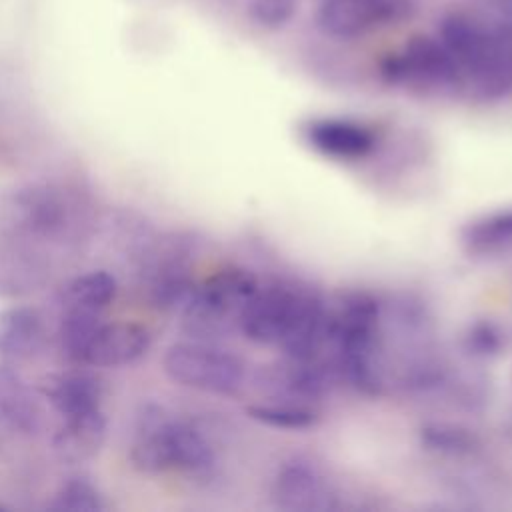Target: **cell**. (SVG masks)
I'll return each mask as SVG.
<instances>
[{
  "mask_svg": "<svg viewBox=\"0 0 512 512\" xmlns=\"http://www.w3.org/2000/svg\"><path fill=\"white\" fill-rule=\"evenodd\" d=\"M328 360L354 390L376 396L384 386L382 306L366 292L348 294L328 312Z\"/></svg>",
  "mask_w": 512,
  "mask_h": 512,
  "instance_id": "cell-1",
  "label": "cell"
},
{
  "mask_svg": "<svg viewBox=\"0 0 512 512\" xmlns=\"http://www.w3.org/2000/svg\"><path fill=\"white\" fill-rule=\"evenodd\" d=\"M130 462L142 472L206 478L216 468V452L198 426L174 418L162 406L148 404L134 428Z\"/></svg>",
  "mask_w": 512,
  "mask_h": 512,
  "instance_id": "cell-2",
  "label": "cell"
},
{
  "mask_svg": "<svg viewBox=\"0 0 512 512\" xmlns=\"http://www.w3.org/2000/svg\"><path fill=\"white\" fill-rule=\"evenodd\" d=\"M258 278L238 266H228L194 286L182 308L184 328L194 340L214 342L238 330L242 310L258 290Z\"/></svg>",
  "mask_w": 512,
  "mask_h": 512,
  "instance_id": "cell-3",
  "label": "cell"
},
{
  "mask_svg": "<svg viewBox=\"0 0 512 512\" xmlns=\"http://www.w3.org/2000/svg\"><path fill=\"white\" fill-rule=\"evenodd\" d=\"M162 366L176 384L214 396H236L246 384L244 360L214 342L172 344L164 354Z\"/></svg>",
  "mask_w": 512,
  "mask_h": 512,
  "instance_id": "cell-4",
  "label": "cell"
},
{
  "mask_svg": "<svg viewBox=\"0 0 512 512\" xmlns=\"http://www.w3.org/2000/svg\"><path fill=\"white\" fill-rule=\"evenodd\" d=\"M382 76L416 92H442L462 86L460 70L438 38L414 36L382 64Z\"/></svg>",
  "mask_w": 512,
  "mask_h": 512,
  "instance_id": "cell-5",
  "label": "cell"
},
{
  "mask_svg": "<svg viewBox=\"0 0 512 512\" xmlns=\"http://www.w3.org/2000/svg\"><path fill=\"white\" fill-rule=\"evenodd\" d=\"M302 136L314 152L336 162L364 160L378 146V134L372 126L338 116L308 120L302 128Z\"/></svg>",
  "mask_w": 512,
  "mask_h": 512,
  "instance_id": "cell-6",
  "label": "cell"
},
{
  "mask_svg": "<svg viewBox=\"0 0 512 512\" xmlns=\"http://www.w3.org/2000/svg\"><path fill=\"white\" fill-rule=\"evenodd\" d=\"M272 498L284 510H326L332 506V486L322 470L306 458L282 462L272 478Z\"/></svg>",
  "mask_w": 512,
  "mask_h": 512,
  "instance_id": "cell-7",
  "label": "cell"
},
{
  "mask_svg": "<svg viewBox=\"0 0 512 512\" xmlns=\"http://www.w3.org/2000/svg\"><path fill=\"white\" fill-rule=\"evenodd\" d=\"M152 336L148 328L136 322H112L98 328L86 356L84 364L98 368L126 366L142 358L150 348Z\"/></svg>",
  "mask_w": 512,
  "mask_h": 512,
  "instance_id": "cell-8",
  "label": "cell"
},
{
  "mask_svg": "<svg viewBox=\"0 0 512 512\" xmlns=\"http://www.w3.org/2000/svg\"><path fill=\"white\" fill-rule=\"evenodd\" d=\"M386 12V0H322L318 26L332 38L350 40L378 26Z\"/></svg>",
  "mask_w": 512,
  "mask_h": 512,
  "instance_id": "cell-9",
  "label": "cell"
},
{
  "mask_svg": "<svg viewBox=\"0 0 512 512\" xmlns=\"http://www.w3.org/2000/svg\"><path fill=\"white\" fill-rule=\"evenodd\" d=\"M460 246L470 258H498L512 252V208H498L468 220Z\"/></svg>",
  "mask_w": 512,
  "mask_h": 512,
  "instance_id": "cell-10",
  "label": "cell"
},
{
  "mask_svg": "<svg viewBox=\"0 0 512 512\" xmlns=\"http://www.w3.org/2000/svg\"><path fill=\"white\" fill-rule=\"evenodd\" d=\"M42 394L62 418L100 410L102 384L86 372L54 374L42 382Z\"/></svg>",
  "mask_w": 512,
  "mask_h": 512,
  "instance_id": "cell-11",
  "label": "cell"
},
{
  "mask_svg": "<svg viewBox=\"0 0 512 512\" xmlns=\"http://www.w3.org/2000/svg\"><path fill=\"white\" fill-rule=\"evenodd\" d=\"M0 420L24 434L38 432L42 424V412L32 390L8 362H0Z\"/></svg>",
  "mask_w": 512,
  "mask_h": 512,
  "instance_id": "cell-12",
  "label": "cell"
},
{
  "mask_svg": "<svg viewBox=\"0 0 512 512\" xmlns=\"http://www.w3.org/2000/svg\"><path fill=\"white\" fill-rule=\"evenodd\" d=\"M54 436V448L62 460L82 462L98 454L106 438V420L100 410L62 418Z\"/></svg>",
  "mask_w": 512,
  "mask_h": 512,
  "instance_id": "cell-13",
  "label": "cell"
},
{
  "mask_svg": "<svg viewBox=\"0 0 512 512\" xmlns=\"http://www.w3.org/2000/svg\"><path fill=\"white\" fill-rule=\"evenodd\" d=\"M42 342V320L28 306L0 310V360L14 362L32 356Z\"/></svg>",
  "mask_w": 512,
  "mask_h": 512,
  "instance_id": "cell-14",
  "label": "cell"
},
{
  "mask_svg": "<svg viewBox=\"0 0 512 512\" xmlns=\"http://www.w3.org/2000/svg\"><path fill=\"white\" fill-rule=\"evenodd\" d=\"M100 326H102L100 312L66 306V312L62 316V322L58 328V340H60L62 354L70 360L84 362V356H86Z\"/></svg>",
  "mask_w": 512,
  "mask_h": 512,
  "instance_id": "cell-15",
  "label": "cell"
},
{
  "mask_svg": "<svg viewBox=\"0 0 512 512\" xmlns=\"http://www.w3.org/2000/svg\"><path fill=\"white\" fill-rule=\"evenodd\" d=\"M116 280L104 270L88 272L74 278L66 288V306L102 312L116 296Z\"/></svg>",
  "mask_w": 512,
  "mask_h": 512,
  "instance_id": "cell-16",
  "label": "cell"
},
{
  "mask_svg": "<svg viewBox=\"0 0 512 512\" xmlns=\"http://www.w3.org/2000/svg\"><path fill=\"white\" fill-rule=\"evenodd\" d=\"M418 438L426 450L444 456L472 454L478 446V438L468 428L448 422L424 424L418 432Z\"/></svg>",
  "mask_w": 512,
  "mask_h": 512,
  "instance_id": "cell-17",
  "label": "cell"
},
{
  "mask_svg": "<svg viewBox=\"0 0 512 512\" xmlns=\"http://www.w3.org/2000/svg\"><path fill=\"white\" fill-rule=\"evenodd\" d=\"M246 412L256 422L278 430H306L318 420L314 410L292 402H260L248 406Z\"/></svg>",
  "mask_w": 512,
  "mask_h": 512,
  "instance_id": "cell-18",
  "label": "cell"
},
{
  "mask_svg": "<svg viewBox=\"0 0 512 512\" xmlns=\"http://www.w3.org/2000/svg\"><path fill=\"white\" fill-rule=\"evenodd\" d=\"M52 508L66 512H98L104 508V502L98 488L88 478L76 476L60 486Z\"/></svg>",
  "mask_w": 512,
  "mask_h": 512,
  "instance_id": "cell-19",
  "label": "cell"
},
{
  "mask_svg": "<svg viewBox=\"0 0 512 512\" xmlns=\"http://www.w3.org/2000/svg\"><path fill=\"white\" fill-rule=\"evenodd\" d=\"M504 346V336L500 328L492 322H476L464 334V348L476 358H492L500 354Z\"/></svg>",
  "mask_w": 512,
  "mask_h": 512,
  "instance_id": "cell-20",
  "label": "cell"
},
{
  "mask_svg": "<svg viewBox=\"0 0 512 512\" xmlns=\"http://www.w3.org/2000/svg\"><path fill=\"white\" fill-rule=\"evenodd\" d=\"M250 18L264 28L284 26L296 12V0H248Z\"/></svg>",
  "mask_w": 512,
  "mask_h": 512,
  "instance_id": "cell-21",
  "label": "cell"
},
{
  "mask_svg": "<svg viewBox=\"0 0 512 512\" xmlns=\"http://www.w3.org/2000/svg\"><path fill=\"white\" fill-rule=\"evenodd\" d=\"M506 8H508V18H512V0H504Z\"/></svg>",
  "mask_w": 512,
  "mask_h": 512,
  "instance_id": "cell-22",
  "label": "cell"
}]
</instances>
